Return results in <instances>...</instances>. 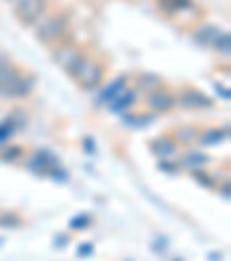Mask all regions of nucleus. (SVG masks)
I'll list each match as a JSON object with an SVG mask.
<instances>
[{
    "label": "nucleus",
    "instance_id": "obj_1",
    "mask_svg": "<svg viewBox=\"0 0 231 261\" xmlns=\"http://www.w3.org/2000/svg\"><path fill=\"white\" fill-rule=\"evenodd\" d=\"M69 30V19L65 14H51V16H42L35 23V33L42 42H56L60 37H65V33Z\"/></svg>",
    "mask_w": 231,
    "mask_h": 261
},
{
    "label": "nucleus",
    "instance_id": "obj_2",
    "mask_svg": "<svg viewBox=\"0 0 231 261\" xmlns=\"http://www.w3.org/2000/svg\"><path fill=\"white\" fill-rule=\"evenodd\" d=\"M49 0H14V14L21 23L35 25L46 14Z\"/></svg>",
    "mask_w": 231,
    "mask_h": 261
},
{
    "label": "nucleus",
    "instance_id": "obj_3",
    "mask_svg": "<svg viewBox=\"0 0 231 261\" xmlns=\"http://www.w3.org/2000/svg\"><path fill=\"white\" fill-rule=\"evenodd\" d=\"M102 74H104L102 65L95 63V60H86L84 58L79 63V67L72 72V76H74V81H76L81 88L93 90V88H97V86H99V81H102Z\"/></svg>",
    "mask_w": 231,
    "mask_h": 261
},
{
    "label": "nucleus",
    "instance_id": "obj_4",
    "mask_svg": "<svg viewBox=\"0 0 231 261\" xmlns=\"http://www.w3.org/2000/svg\"><path fill=\"white\" fill-rule=\"evenodd\" d=\"M81 60H84L81 51L76 49V46H72V44H63V46H56L54 49V63L58 65L60 69L69 72V74L79 67Z\"/></svg>",
    "mask_w": 231,
    "mask_h": 261
},
{
    "label": "nucleus",
    "instance_id": "obj_5",
    "mask_svg": "<svg viewBox=\"0 0 231 261\" xmlns=\"http://www.w3.org/2000/svg\"><path fill=\"white\" fill-rule=\"evenodd\" d=\"M146 102H148V107H150L152 111H158V114H164V111H171V109L176 107L178 99L173 97V93H169V90L158 88V90H152V93L148 95Z\"/></svg>",
    "mask_w": 231,
    "mask_h": 261
},
{
    "label": "nucleus",
    "instance_id": "obj_6",
    "mask_svg": "<svg viewBox=\"0 0 231 261\" xmlns=\"http://www.w3.org/2000/svg\"><path fill=\"white\" fill-rule=\"evenodd\" d=\"M181 104L185 109H190V111H197V109H211L213 99H208L206 95L199 93V90L190 88V90H185V93L181 95Z\"/></svg>",
    "mask_w": 231,
    "mask_h": 261
},
{
    "label": "nucleus",
    "instance_id": "obj_7",
    "mask_svg": "<svg viewBox=\"0 0 231 261\" xmlns=\"http://www.w3.org/2000/svg\"><path fill=\"white\" fill-rule=\"evenodd\" d=\"M199 143L201 146H213V143H220L229 137V127H215V129H206L203 134H197Z\"/></svg>",
    "mask_w": 231,
    "mask_h": 261
},
{
    "label": "nucleus",
    "instance_id": "obj_8",
    "mask_svg": "<svg viewBox=\"0 0 231 261\" xmlns=\"http://www.w3.org/2000/svg\"><path fill=\"white\" fill-rule=\"evenodd\" d=\"M134 99H137V93H134V90H120V93L111 99V109L116 114H120L125 107H132Z\"/></svg>",
    "mask_w": 231,
    "mask_h": 261
},
{
    "label": "nucleus",
    "instance_id": "obj_9",
    "mask_svg": "<svg viewBox=\"0 0 231 261\" xmlns=\"http://www.w3.org/2000/svg\"><path fill=\"white\" fill-rule=\"evenodd\" d=\"M150 148H152V153L155 155H173L176 153V141L162 137V139H155V141L150 143Z\"/></svg>",
    "mask_w": 231,
    "mask_h": 261
},
{
    "label": "nucleus",
    "instance_id": "obj_10",
    "mask_svg": "<svg viewBox=\"0 0 231 261\" xmlns=\"http://www.w3.org/2000/svg\"><path fill=\"white\" fill-rule=\"evenodd\" d=\"M183 164L197 171V169H203V164H208V155H203V153H187L185 158H183Z\"/></svg>",
    "mask_w": 231,
    "mask_h": 261
},
{
    "label": "nucleus",
    "instance_id": "obj_11",
    "mask_svg": "<svg viewBox=\"0 0 231 261\" xmlns=\"http://www.w3.org/2000/svg\"><path fill=\"white\" fill-rule=\"evenodd\" d=\"M123 88H125V79H123V76H120V79H116L111 86H109L107 90H104L102 95H99V102H111V99L116 97V95H118Z\"/></svg>",
    "mask_w": 231,
    "mask_h": 261
},
{
    "label": "nucleus",
    "instance_id": "obj_12",
    "mask_svg": "<svg viewBox=\"0 0 231 261\" xmlns=\"http://www.w3.org/2000/svg\"><path fill=\"white\" fill-rule=\"evenodd\" d=\"M217 35H220V30H217L215 25H206L203 30H199L197 33V40L203 42V44H213V40H215Z\"/></svg>",
    "mask_w": 231,
    "mask_h": 261
},
{
    "label": "nucleus",
    "instance_id": "obj_13",
    "mask_svg": "<svg viewBox=\"0 0 231 261\" xmlns=\"http://www.w3.org/2000/svg\"><path fill=\"white\" fill-rule=\"evenodd\" d=\"M213 46H215L217 51H220L222 56H229V51H231V46H229V33H220L213 40Z\"/></svg>",
    "mask_w": 231,
    "mask_h": 261
},
{
    "label": "nucleus",
    "instance_id": "obj_14",
    "mask_svg": "<svg viewBox=\"0 0 231 261\" xmlns=\"http://www.w3.org/2000/svg\"><path fill=\"white\" fill-rule=\"evenodd\" d=\"M162 5L167 7L169 12H178V10H187V7H192V0H162Z\"/></svg>",
    "mask_w": 231,
    "mask_h": 261
},
{
    "label": "nucleus",
    "instance_id": "obj_15",
    "mask_svg": "<svg viewBox=\"0 0 231 261\" xmlns=\"http://www.w3.org/2000/svg\"><path fill=\"white\" fill-rule=\"evenodd\" d=\"M14 132H16V123H14V118H7L5 123L0 125V141H5V139H10Z\"/></svg>",
    "mask_w": 231,
    "mask_h": 261
},
{
    "label": "nucleus",
    "instance_id": "obj_16",
    "mask_svg": "<svg viewBox=\"0 0 231 261\" xmlns=\"http://www.w3.org/2000/svg\"><path fill=\"white\" fill-rule=\"evenodd\" d=\"M178 139H181V141H194V139H197V132H192V127H181L178 129Z\"/></svg>",
    "mask_w": 231,
    "mask_h": 261
},
{
    "label": "nucleus",
    "instance_id": "obj_17",
    "mask_svg": "<svg viewBox=\"0 0 231 261\" xmlns=\"http://www.w3.org/2000/svg\"><path fill=\"white\" fill-rule=\"evenodd\" d=\"M19 155H21V148H19V146H10V150H3V155H0V158L10 162V160L19 158Z\"/></svg>",
    "mask_w": 231,
    "mask_h": 261
},
{
    "label": "nucleus",
    "instance_id": "obj_18",
    "mask_svg": "<svg viewBox=\"0 0 231 261\" xmlns=\"http://www.w3.org/2000/svg\"><path fill=\"white\" fill-rule=\"evenodd\" d=\"M88 222H90L88 215H79L76 220H72V229H86L88 227Z\"/></svg>",
    "mask_w": 231,
    "mask_h": 261
},
{
    "label": "nucleus",
    "instance_id": "obj_19",
    "mask_svg": "<svg viewBox=\"0 0 231 261\" xmlns=\"http://www.w3.org/2000/svg\"><path fill=\"white\" fill-rule=\"evenodd\" d=\"M0 224H3V227H19V217L5 215V217H0Z\"/></svg>",
    "mask_w": 231,
    "mask_h": 261
},
{
    "label": "nucleus",
    "instance_id": "obj_20",
    "mask_svg": "<svg viewBox=\"0 0 231 261\" xmlns=\"http://www.w3.org/2000/svg\"><path fill=\"white\" fill-rule=\"evenodd\" d=\"M194 178H197V180H201V182H206V188H213V180H211L208 176H203V173L194 171Z\"/></svg>",
    "mask_w": 231,
    "mask_h": 261
}]
</instances>
